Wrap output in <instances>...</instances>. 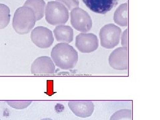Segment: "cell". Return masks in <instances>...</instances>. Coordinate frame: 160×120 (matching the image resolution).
<instances>
[{"mask_svg":"<svg viewBox=\"0 0 160 120\" xmlns=\"http://www.w3.org/2000/svg\"><path fill=\"white\" fill-rule=\"evenodd\" d=\"M51 58L55 66L62 69L67 70L76 67L78 61V53L69 44L59 43L52 49Z\"/></svg>","mask_w":160,"mask_h":120,"instance_id":"obj_1","label":"cell"},{"mask_svg":"<svg viewBox=\"0 0 160 120\" xmlns=\"http://www.w3.org/2000/svg\"><path fill=\"white\" fill-rule=\"evenodd\" d=\"M40 120H53V119H50V118H43V119H40Z\"/></svg>","mask_w":160,"mask_h":120,"instance_id":"obj_20","label":"cell"},{"mask_svg":"<svg viewBox=\"0 0 160 120\" xmlns=\"http://www.w3.org/2000/svg\"><path fill=\"white\" fill-rule=\"evenodd\" d=\"M7 103L9 106H11L13 109H23L27 108L30 104L32 103V101H6Z\"/></svg>","mask_w":160,"mask_h":120,"instance_id":"obj_17","label":"cell"},{"mask_svg":"<svg viewBox=\"0 0 160 120\" xmlns=\"http://www.w3.org/2000/svg\"><path fill=\"white\" fill-rule=\"evenodd\" d=\"M36 19L32 9L22 6L18 8L14 13L12 26L17 33L25 35L32 31L35 26Z\"/></svg>","mask_w":160,"mask_h":120,"instance_id":"obj_2","label":"cell"},{"mask_svg":"<svg viewBox=\"0 0 160 120\" xmlns=\"http://www.w3.org/2000/svg\"><path fill=\"white\" fill-rule=\"evenodd\" d=\"M86 6L96 13L106 14L116 6L118 0H82Z\"/></svg>","mask_w":160,"mask_h":120,"instance_id":"obj_11","label":"cell"},{"mask_svg":"<svg viewBox=\"0 0 160 120\" xmlns=\"http://www.w3.org/2000/svg\"><path fill=\"white\" fill-rule=\"evenodd\" d=\"M70 21L75 29L82 33H87L92 28V19L89 14L79 7L75 8L70 12Z\"/></svg>","mask_w":160,"mask_h":120,"instance_id":"obj_5","label":"cell"},{"mask_svg":"<svg viewBox=\"0 0 160 120\" xmlns=\"http://www.w3.org/2000/svg\"><path fill=\"white\" fill-rule=\"evenodd\" d=\"M0 120H1V119H0Z\"/></svg>","mask_w":160,"mask_h":120,"instance_id":"obj_21","label":"cell"},{"mask_svg":"<svg viewBox=\"0 0 160 120\" xmlns=\"http://www.w3.org/2000/svg\"><path fill=\"white\" fill-rule=\"evenodd\" d=\"M68 106L76 116L82 118L91 116L95 108L92 101H69Z\"/></svg>","mask_w":160,"mask_h":120,"instance_id":"obj_10","label":"cell"},{"mask_svg":"<svg viewBox=\"0 0 160 120\" xmlns=\"http://www.w3.org/2000/svg\"><path fill=\"white\" fill-rule=\"evenodd\" d=\"M109 120H132V112L131 109H123L115 112Z\"/></svg>","mask_w":160,"mask_h":120,"instance_id":"obj_16","label":"cell"},{"mask_svg":"<svg viewBox=\"0 0 160 120\" xmlns=\"http://www.w3.org/2000/svg\"><path fill=\"white\" fill-rule=\"evenodd\" d=\"M10 9L6 5L0 3V29L6 28L10 22Z\"/></svg>","mask_w":160,"mask_h":120,"instance_id":"obj_15","label":"cell"},{"mask_svg":"<svg viewBox=\"0 0 160 120\" xmlns=\"http://www.w3.org/2000/svg\"><path fill=\"white\" fill-rule=\"evenodd\" d=\"M56 2L63 4L68 9L70 10L79 7V0H56Z\"/></svg>","mask_w":160,"mask_h":120,"instance_id":"obj_18","label":"cell"},{"mask_svg":"<svg viewBox=\"0 0 160 120\" xmlns=\"http://www.w3.org/2000/svg\"><path fill=\"white\" fill-rule=\"evenodd\" d=\"M46 22L52 26L64 25L69 19V9L63 4L56 1H50L45 8Z\"/></svg>","mask_w":160,"mask_h":120,"instance_id":"obj_3","label":"cell"},{"mask_svg":"<svg viewBox=\"0 0 160 120\" xmlns=\"http://www.w3.org/2000/svg\"><path fill=\"white\" fill-rule=\"evenodd\" d=\"M99 34L101 46L106 49H112L119 43L122 29L113 23H108L101 28Z\"/></svg>","mask_w":160,"mask_h":120,"instance_id":"obj_4","label":"cell"},{"mask_svg":"<svg viewBox=\"0 0 160 120\" xmlns=\"http://www.w3.org/2000/svg\"><path fill=\"white\" fill-rule=\"evenodd\" d=\"M109 64L113 69L122 71L128 68V48H118L110 53Z\"/></svg>","mask_w":160,"mask_h":120,"instance_id":"obj_8","label":"cell"},{"mask_svg":"<svg viewBox=\"0 0 160 120\" xmlns=\"http://www.w3.org/2000/svg\"><path fill=\"white\" fill-rule=\"evenodd\" d=\"M120 39L122 40L121 43L122 45V47L128 48V29L125 30L121 34V38H120Z\"/></svg>","mask_w":160,"mask_h":120,"instance_id":"obj_19","label":"cell"},{"mask_svg":"<svg viewBox=\"0 0 160 120\" xmlns=\"http://www.w3.org/2000/svg\"><path fill=\"white\" fill-rule=\"evenodd\" d=\"M128 3H122L114 12V22L119 26L126 27L128 26Z\"/></svg>","mask_w":160,"mask_h":120,"instance_id":"obj_14","label":"cell"},{"mask_svg":"<svg viewBox=\"0 0 160 120\" xmlns=\"http://www.w3.org/2000/svg\"><path fill=\"white\" fill-rule=\"evenodd\" d=\"M56 71V66L51 58L41 56L36 58L31 66L33 75H52Z\"/></svg>","mask_w":160,"mask_h":120,"instance_id":"obj_9","label":"cell"},{"mask_svg":"<svg viewBox=\"0 0 160 120\" xmlns=\"http://www.w3.org/2000/svg\"><path fill=\"white\" fill-rule=\"evenodd\" d=\"M30 38L35 46L42 49L50 48L54 41L52 32L48 28L43 26L35 28L32 30Z\"/></svg>","mask_w":160,"mask_h":120,"instance_id":"obj_6","label":"cell"},{"mask_svg":"<svg viewBox=\"0 0 160 120\" xmlns=\"http://www.w3.org/2000/svg\"><path fill=\"white\" fill-rule=\"evenodd\" d=\"M46 6L44 0H26L23 6L32 9L36 16V21H39L44 16Z\"/></svg>","mask_w":160,"mask_h":120,"instance_id":"obj_13","label":"cell"},{"mask_svg":"<svg viewBox=\"0 0 160 120\" xmlns=\"http://www.w3.org/2000/svg\"><path fill=\"white\" fill-rule=\"evenodd\" d=\"M55 38L59 42L69 43L73 40V29L66 25H59L53 30Z\"/></svg>","mask_w":160,"mask_h":120,"instance_id":"obj_12","label":"cell"},{"mask_svg":"<svg viewBox=\"0 0 160 120\" xmlns=\"http://www.w3.org/2000/svg\"><path fill=\"white\" fill-rule=\"evenodd\" d=\"M99 41L96 35L82 33L76 38V47L82 53H92L98 49Z\"/></svg>","mask_w":160,"mask_h":120,"instance_id":"obj_7","label":"cell"}]
</instances>
